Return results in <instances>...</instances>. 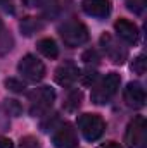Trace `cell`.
I'll list each match as a JSON object with an SVG mask.
<instances>
[{"mask_svg": "<svg viewBox=\"0 0 147 148\" xmlns=\"http://www.w3.org/2000/svg\"><path fill=\"white\" fill-rule=\"evenodd\" d=\"M28 100H30V114L33 117H40L52 109L55 102V91L50 86H40L30 93Z\"/></svg>", "mask_w": 147, "mask_h": 148, "instance_id": "6da1fadb", "label": "cell"}, {"mask_svg": "<svg viewBox=\"0 0 147 148\" xmlns=\"http://www.w3.org/2000/svg\"><path fill=\"white\" fill-rule=\"evenodd\" d=\"M119 83H121V77L119 74L116 73H109L106 74L92 90V102L97 103V105H104L107 103L111 98L116 95L118 88H119Z\"/></svg>", "mask_w": 147, "mask_h": 148, "instance_id": "7a4b0ae2", "label": "cell"}, {"mask_svg": "<svg viewBox=\"0 0 147 148\" xmlns=\"http://www.w3.org/2000/svg\"><path fill=\"white\" fill-rule=\"evenodd\" d=\"M59 35L62 38V41L68 45V47H80L83 43L88 41V29L83 23L76 21V19H69V21H64L61 26H59Z\"/></svg>", "mask_w": 147, "mask_h": 148, "instance_id": "3957f363", "label": "cell"}, {"mask_svg": "<svg viewBox=\"0 0 147 148\" xmlns=\"http://www.w3.org/2000/svg\"><path fill=\"white\" fill-rule=\"evenodd\" d=\"M78 127L87 141H97L106 131V122L97 114H83L78 119Z\"/></svg>", "mask_w": 147, "mask_h": 148, "instance_id": "277c9868", "label": "cell"}, {"mask_svg": "<svg viewBox=\"0 0 147 148\" xmlns=\"http://www.w3.org/2000/svg\"><path fill=\"white\" fill-rule=\"evenodd\" d=\"M125 143L128 148H146L147 147V122L146 117L137 115L130 121L126 133H125Z\"/></svg>", "mask_w": 147, "mask_h": 148, "instance_id": "5b68a950", "label": "cell"}, {"mask_svg": "<svg viewBox=\"0 0 147 148\" xmlns=\"http://www.w3.org/2000/svg\"><path fill=\"white\" fill-rule=\"evenodd\" d=\"M17 71L21 74V77H24L28 83H38L45 76V66H43V62L40 59H37L31 53H28L19 60Z\"/></svg>", "mask_w": 147, "mask_h": 148, "instance_id": "8992f818", "label": "cell"}, {"mask_svg": "<svg viewBox=\"0 0 147 148\" xmlns=\"http://www.w3.org/2000/svg\"><path fill=\"white\" fill-rule=\"evenodd\" d=\"M101 47H102L104 53L109 57L114 64H123V62L128 59V50H126V47H125L121 41H118L112 35H109V33H106V35L101 36Z\"/></svg>", "mask_w": 147, "mask_h": 148, "instance_id": "52a82bcc", "label": "cell"}, {"mask_svg": "<svg viewBox=\"0 0 147 148\" xmlns=\"http://www.w3.org/2000/svg\"><path fill=\"white\" fill-rule=\"evenodd\" d=\"M52 141L57 148H74L78 145V136H76V129L69 122L59 124L54 131Z\"/></svg>", "mask_w": 147, "mask_h": 148, "instance_id": "ba28073f", "label": "cell"}, {"mask_svg": "<svg viewBox=\"0 0 147 148\" xmlns=\"http://www.w3.org/2000/svg\"><path fill=\"white\" fill-rule=\"evenodd\" d=\"M123 98L130 109H142L146 105V90L140 83L132 81L126 84V88L123 91Z\"/></svg>", "mask_w": 147, "mask_h": 148, "instance_id": "9c48e42d", "label": "cell"}, {"mask_svg": "<svg viewBox=\"0 0 147 148\" xmlns=\"http://www.w3.org/2000/svg\"><path fill=\"white\" fill-rule=\"evenodd\" d=\"M114 29H116L118 36L121 38L125 43H130V45H135L139 41V38H140L139 28L128 19H118L116 24H114Z\"/></svg>", "mask_w": 147, "mask_h": 148, "instance_id": "30bf717a", "label": "cell"}, {"mask_svg": "<svg viewBox=\"0 0 147 148\" xmlns=\"http://www.w3.org/2000/svg\"><path fill=\"white\" fill-rule=\"evenodd\" d=\"M81 7L85 10V14L97 17V19H104L107 17L111 12V2L109 0H83Z\"/></svg>", "mask_w": 147, "mask_h": 148, "instance_id": "8fae6325", "label": "cell"}, {"mask_svg": "<svg viewBox=\"0 0 147 148\" xmlns=\"http://www.w3.org/2000/svg\"><path fill=\"white\" fill-rule=\"evenodd\" d=\"M78 77H80V69L73 62H64L55 71V81L61 86H71Z\"/></svg>", "mask_w": 147, "mask_h": 148, "instance_id": "7c38bea8", "label": "cell"}, {"mask_svg": "<svg viewBox=\"0 0 147 148\" xmlns=\"http://www.w3.org/2000/svg\"><path fill=\"white\" fill-rule=\"evenodd\" d=\"M37 48L38 52L47 59H57L59 57V47L52 38H42L37 43Z\"/></svg>", "mask_w": 147, "mask_h": 148, "instance_id": "4fadbf2b", "label": "cell"}, {"mask_svg": "<svg viewBox=\"0 0 147 148\" xmlns=\"http://www.w3.org/2000/svg\"><path fill=\"white\" fill-rule=\"evenodd\" d=\"M40 7V10L47 16V17H55L59 12V2L57 0H33Z\"/></svg>", "mask_w": 147, "mask_h": 148, "instance_id": "5bb4252c", "label": "cell"}, {"mask_svg": "<svg viewBox=\"0 0 147 148\" xmlns=\"http://www.w3.org/2000/svg\"><path fill=\"white\" fill-rule=\"evenodd\" d=\"M43 28V23L38 21L37 17H24L21 21V31L26 35V36H31L33 33H37L38 29Z\"/></svg>", "mask_w": 147, "mask_h": 148, "instance_id": "9a60e30c", "label": "cell"}, {"mask_svg": "<svg viewBox=\"0 0 147 148\" xmlns=\"http://www.w3.org/2000/svg\"><path fill=\"white\" fill-rule=\"evenodd\" d=\"M80 103H81V93H80V91H71V93L68 95L66 102H64V107H66L68 110H76V109L80 107Z\"/></svg>", "mask_w": 147, "mask_h": 148, "instance_id": "2e32d148", "label": "cell"}, {"mask_svg": "<svg viewBox=\"0 0 147 148\" xmlns=\"http://www.w3.org/2000/svg\"><path fill=\"white\" fill-rule=\"evenodd\" d=\"M10 48H12V36L7 33H3V35L0 33V55L7 53Z\"/></svg>", "mask_w": 147, "mask_h": 148, "instance_id": "e0dca14e", "label": "cell"}, {"mask_svg": "<svg viewBox=\"0 0 147 148\" xmlns=\"http://www.w3.org/2000/svg\"><path fill=\"white\" fill-rule=\"evenodd\" d=\"M126 5H128V9H130L132 12H135V14H142L144 9H146V0H128Z\"/></svg>", "mask_w": 147, "mask_h": 148, "instance_id": "ac0fdd59", "label": "cell"}, {"mask_svg": "<svg viewBox=\"0 0 147 148\" xmlns=\"http://www.w3.org/2000/svg\"><path fill=\"white\" fill-rule=\"evenodd\" d=\"M146 55H139L135 60H133V64H132V69L135 71L137 74H144L146 73Z\"/></svg>", "mask_w": 147, "mask_h": 148, "instance_id": "d6986e66", "label": "cell"}, {"mask_svg": "<svg viewBox=\"0 0 147 148\" xmlns=\"http://www.w3.org/2000/svg\"><path fill=\"white\" fill-rule=\"evenodd\" d=\"M5 86L9 88V90H12V91H24V83H21V81H17V79H14V77H10V79H5Z\"/></svg>", "mask_w": 147, "mask_h": 148, "instance_id": "ffe728a7", "label": "cell"}, {"mask_svg": "<svg viewBox=\"0 0 147 148\" xmlns=\"http://www.w3.org/2000/svg\"><path fill=\"white\" fill-rule=\"evenodd\" d=\"M80 77H81V81H83V84H92L95 79H97V71L95 69H88V71H85L83 74H80Z\"/></svg>", "mask_w": 147, "mask_h": 148, "instance_id": "44dd1931", "label": "cell"}, {"mask_svg": "<svg viewBox=\"0 0 147 148\" xmlns=\"http://www.w3.org/2000/svg\"><path fill=\"white\" fill-rule=\"evenodd\" d=\"M83 60H85L87 64H97V62H99V53H97L95 50H87V52L83 53Z\"/></svg>", "mask_w": 147, "mask_h": 148, "instance_id": "7402d4cb", "label": "cell"}, {"mask_svg": "<svg viewBox=\"0 0 147 148\" xmlns=\"http://www.w3.org/2000/svg\"><path fill=\"white\" fill-rule=\"evenodd\" d=\"M19 148H40V145H38V140L28 136V138H23L21 140V147Z\"/></svg>", "mask_w": 147, "mask_h": 148, "instance_id": "603a6c76", "label": "cell"}, {"mask_svg": "<svg viewBox=\"0 0 147 148\" xmlns=\"http://www.w3.org/2000/svg\"><path fill=\"white\" fill-rule=\"evenodd\" d=\"M0 148H14V145L9 138H0Z\"/></svg>", "mask_w": 147, "mask_h": 148, "instance_id": "cb8c5ba5", "label": "cell"}, {"mask_svg": "<svg viewBox=\"0 0 147 148\" xmlns=\"http://www.w3.org/2000/svg\"><path fill=\"white\" fill-rule=\"evenodd\" d=\"M99 148H123L119 143H116V141H107V143H104V145H101Z\"/></svg>", "mask_w": 147, "mask_h": 148, "instance_id": "d4e9b609", "label": "cell"}, {"mask_svg": "<svg viewBox=\"0 0 147 148\" xmlns=\"http://www.w3.org/2000/svg\"><path fill=\"white\" fill-rule=\"evenodd\" d=\"M0 33H2V21H0Z\"/></svg>", "mask_w": 147, "mask_h": 148, "instance_id": "484cf974", "label": "cell"}, {"mask_svg": "<svg viewBox=\"0 0 147 148\" xmlns=\"http://www.w3.org/2000/svg\"><path fill=\"white\" fill-rule=\"evenodd\" d=\"M0 2H2V3H3V2H7V0H0Z\"/></svg>", "mask_w": 147, "mask_h": 148, "instance_id": "4316f807", "label": "cell"}]
</instances>
